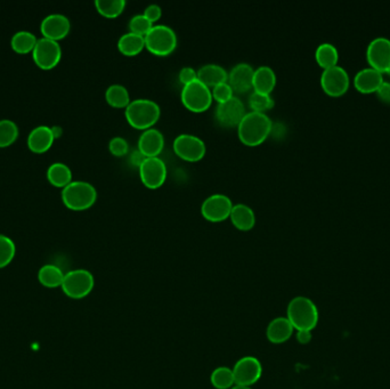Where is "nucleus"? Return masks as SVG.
Instances as JSON below:
<instances>
[{
    "label": "nucleus",
    "instance_id": "obj_19",
    "mask_svg": "<svg viewBox=\"0 0 390 389\" xmlns=\"http://www.w3.org/2000/svg\"><path fill=\"white\" fill-rule=\"evenodd\" d=\"M384 74L374 67H364L354 78V85L360 93H374L384 82Z\"/></svg>",
    "mask_w": 390,
    "mask_h": 389
},
{
    "label": "nucleus",
    "instance_id": "obj_10",
    "mask_svg": "<svg viewBox=\"0 0 390 389\" xmlns=\"http://www.w3.org/2000/svg\"><path fill=\"white\" fill-rule=\"evenodd\" d=\"M236 385L251 387L260 381L262 376V366L255 356H244L233 368Z\"/></svg>",
    "mask_w": 390,
    "mask_h": 389
},
{
    "label": "nucleus",
    "instance_id": "obj_13",
    "mask_svg": "<svg viewBox=\"0 0 390 389\" xmlns=\"http://www.w3.org/2000/svg\"><path fill=\"white\" fill-rule=\"evenodd\" d=\"M139 177L146 188H159L165 184L167 178V166L159 157L145 158L139 166Z\"/></svg>",
    "mask_w": 390,
    "mask_h": 389
},
{
    "label": "nucleus",
    "instance_id": "obj_17",
    "mask_svg": "<svg viewBox=\"0 0 390 389\" xmlns=\"http://www.w3.org/2000/svg\"><path fill=\"white\" fill-rule=\"evenodd\" d=\"M253 69L250 64L238 63L229 72L227 82L238 94H244L253 88Z\"/></svg>",
    "mask_w": 390,
    "mask_h": 389
},
{
    "label": "nucleus",
    "instance_id": "obj_22",
    "mask_svg": "<svg viewBox=\"0 0 390 389\" xmlns=\"http://www.w3.org/2000/svg\"><path fill=\"white\" fill-rule=\"evenodd\" d=\"M229 219L240 231H250L256 225L255 212L246 203H236L233 205Z\"/></svg>",
    "mask_w": 390,
    "mask_h": 389
},
{
    "label": "nucleus",
    "instance_id": "obj_23",
    "mask_svg": "<svg viewBox=\"0 0 390 389\" xmlns=\"http://www.w3.org/2000/svg\"><path fill=\"white\" fill-rule=\"evenodd\" d=\"M229 72L219 64L209 63L198 70V80L207 87L214 88L217 85L227 82Z\"/></svg>",
    "mask_w": 390,
    "mask_h": 389
},
{
    "label": "nucleus",
    "instance_id": "obj_1",
    "mask_svg": "<svg viewBox=\"0 0 390 389\" xmlns=\"http://www.w3.org/2000/svg\"><path fill=\"white\" fill-rule=\"evenodd\" d=\"M273 131L271 118L262 112H246L238 124L240 141L248 146H258L268 138Z\"/></svg>",
    "mask_w": 390,
    "mask_h": 389
},
{
    "label": "nucleus",
    "instance_id": "obj_37",
    "mask_svg": "<svg viewBox=\"0 0 390 389\" xmlns=\"http://www.w3.org/2000/svg\"><path fill=\"white\" fill-rule=\"evenodd\" d=\"M211 94L215 101L222 103V102L229 101V98L234 96V91L229 82H222L212 88Z\"/></svg>",
    "mask_w": 390,
    "mask_h": 389
},
{
    "label": "nucleus",
    "instance_id": "obj_34",
    "mask_svg": "<svg viewBox=\"0 0 390 389\" xmlns=\"http://www.w3.org/2000/svg\"><path fill=\"white\" fill-rule=\"evenodd\" d=\"M16 252L13 240L7 235L0 234V269L10 265Z\"/></svg>",
    "mask_w": 390,
    "mask_h": 389
},
{
    "label": "nucleus",
    "instance_id": "obj_12",
    "mask_svg": "<svg viewBox=\"0 0 390 389\" xmlns=\"http://www.w3.org/2000/svg\"><path fill=\"white\" fill-rule=\"evenodd\" d=\"M349 74L346 69L340 65L324 69L321 74V86L326 94L331 96H340L345 94L349 87Z\"/></svg>",
    "mask_w": 390,
    "mask_h": 389
},
{
    "label": "nucleus",
    "instance_id": "obj_15",
    "mask_svg": "<svg viewBox=\"0 0 390 389\" xmlns=\"http://www.w3.org/2000/svg\"><path fill=\"white\" fill-rule=\"evenodd\" d=\"M367 57L371 67L385 74L390 67V39L374 38L367 46Z\"/></svg>",
    "mask_w": 390,
    "mask_h": 389
},
{
    "label": "nucleus",
    "instance_id": "obj_42",
    "mask_svg": "<svg viewBox=\"0 0 390 389\" xmlns=\"http://www.w3.org/2000/svg\"><path fill=\"white\" fill-rule=\"evenodd\" d=\"M313 338L312 331H297V340L301 345H307L310 344V340Z\"/></svg>",
    "mask_w": 390,
    "mask_h": 389
},
{
    "label": "nucleus",
    "instance_id": "obj_9",
    "mask_svg": "<svg viewBox=\"0 0 390 389\" xmlns=\"http://www.w3.org/2000/svg\"><path fill=\"white\" fill-rule=\"evenodd\" d=\"M233 205H234L229 197L222 193H216L202 202L201 214L208 222H224L229 219Z\"/></svg>",
    "mask_w": 390,
    "mask_h": 389
},
{
    "label": "nucleus",
    "instance_id": "obj_43",
    "mask_svg": "<svg viewBox=\"0 0 390 389\" xmlns=\"http://www.w3.org/2000/svg\"><path fill=\"white\" fill-rule=\"evenodd\" d=\"M231 389H253L251 387L240 386V385H234Z\"/></svg>",
    "mask_w": 390,
    "mask_h": 389
},
{
    "label": "nucleus",
    "instance_id": "obj_6",
    "mask_svg": "<svg viewBox=\"0 0 390 389\" xmlns=\"http://www.w3.org/2000/svg\"><path fill=\"white\" fill-rule=\"evenodd\" d=\"M181 98L184 107L195 113L207 111L214 101L211 89L198 79L183 86Z\"/></svg>",
    "mask_w": 390,
    "mask_h": 389
},
{
    "label": "nucleus",
    "instance_id": "obj_25",
    "mask_svg": "<svg viewBox=\"0 0 390 389\" xmlns=\"http://www.w3.org/2000/svg\"><path fill=\"white\" fill-rule=\"evenodd\" d=\"M145 48V37L127 32L119 38L118 49L126 56H136Z\"/></svg>",
    "mask_w": 390,
    "mask_h": 389
},
{
    "label": "nucleus",
    "instance_id": "obj_14",
    "mask_svg": "<svg viewBox=\"0 0 390 389\" xmlns=\"http://www.w3.org/2000/svg\"><path fill=\"white\" fill-rule=\"evenodd\" d=\"M246 113L243 102L233 96L229 101L218 103L216 109V119L224 127H238Z\"/></svg>",
    "mask_w": 390,
    "mask_h": 389
},
{
    "label": "nucleus",
    "instance_id": "obj_27",
    "mask_svg": "<svg viewBox=\"0 0 390 389\" xmlns=\"http://www.w3.org/2000/svg\"><path fill=\"white\" fill-rule=\"evenodd\" d=\"M48 181L58 188H65L72 181V171L63 162H54L47 169Z\"/></svg>",
    "mask_w": 390,
    "mask_h": 389
},
{
    "label": "nucleus",
    "instance_id": "obj_32",
    "mask_svg": "<svg viewBox=\"0 0 390 389\" xmlns=\"http://www.w3.org/2000/svg\"><path fill=\"white\" fill-rule=\"evenodd\" d=\"M125 0H96L95 6L98 13L108 19H115L125 10Z\"/></svg>",
    "mask_w": 390,
    "mask_h": 389
},
{
    "label": "nucleus",
    "instance_id": "obj_11",
    "mask_svg": "<svg viewBox=\"0 0 390 389\" xmlns=\"http://www.w3.org/2000/svg\"><path fill=\"white\" fill-rule=\"evenodd\" d=\"M34 63L45 70H49L58 65L61 60L62 48L58 41H51L48 38L38 39L37 44L32 51Z\"/></svg>",
    "mask_w": 390,
    "mask_h": 389
},
{
    "label": "nucleus",
    "instance_id": "obj_38",
    "mask_svg": "<svg viewBox=\"0 0 390 389\" xmlns=\"http://www.w3.org/2000/svg\"><path fill=\"white\" fill-rule=\"evenodd\" d=\"M108 150L115 157H124L129 151L128 142L126 141L125 138L120 137V136L113 137L108 143Z\"/></svg>",
    "mask_w": 390,
    "mask_h": 389
},
{
    "label": "nucleus",
    "instance_id": "obj_2",
    "mask_svg": "<svg viewBox=\"0 0 390 389\" xmlns=\"http://www.w3.org/2000/svg\"><path fill=\"white\" fill-rule=\"evenodd\" d=\"M286 319L296 331H313L319 324L320 314L312 299L298 296L290 300L286 309Z\"/></svg>",
    "mask_w": 390,
    "mask_h": 389
},
{
    "label": "nucleus",
    "instance_id": "obj_28",
    "mask_svg": "<svg viewBox=\"0 0 390 389\" xmlns=\"http://www.w3.org/2000/svg\"><path fill=\"white\" fill-rule=\"evenodd\" d=\"M105 100L108 104L117 109H126L131 102L128 89L120 84L108 86L105 91Z\"/></svg>",
    "mask_w": 390,
    "mask_h": 389
},
{
    "label": "nucleus",
    "instance_id": "obj_26",
    "mask_svg": "<svg viewBox=\"0 0 390 389\" xmlns=\"http://www.w3.org/2000/svg\"><path fill=\"white\" fill-rule=\"evenodd\" d=\"M65 273L56 265L47 264L39 269L38 273V280L45 288L55 289L62 287L63 280H65Z\"/></svg>",
    "mask_w": 390,
    "mask_h": 389
},
{
    "label": "nucleus",
    "instance_id": "obj_16",
    "mask_svg": "<svg viewBox=\"0 0 390 389\" xmlns=\"http://www.w3.org/2000/svg\"><path fill=\"white\" fill-rule=\"evenodd\" d=\"M70 29V20L63 14H49L41 21V34L51 41H58L67 37Z\"/></svg>",
    "mask_w": 390,
    "mask_h": 389
},
{
    "label": "nucleus",
    "instance_id": "obj_40",
    "mask_svg": "<svg viewBox=\"0 0 390 389\" xmlns=\"http://www.w3.org/2000/svg\"><path fill=\"white\" fill-rule=\"evenodd\" d=\"M145 16L148 17V20L151 21L152 23H154L157 21L160 20L162 15L161 7L157 5V3H151L148 5L144 10Z\"/></svg>",
    "mask_w": 390,
    "mask_h": 389
},
{
    "label": "nucleus",
    "instance_id": "obj_18",
    "mask_svg": "<svg viewBox=\"0 0 390 389\" xmlns=\"http://www.w3.org/2000/svg\"><path fill=\"white\" fill-rule=\"evenodd\" d=\"M165 148V137L161 131L155 128H150L141 133L138 138V151L145 158L159 157Z\"/></svg>",
    "mask_w": 390,
    "mask_h": 389
},
{
    "label": "nucleus",
    "instance_id": "obj_39",
    "mask_svg": "<svg viewBox=\"0 0 390 389\" xmlns=\"http://www.w3.org/2000/svg\"><path fill=\"white\" fill-rule=\"evenodd\" d=\"M179 81L184 86V85L190 84V82L198 79V71H195L191 67H184L182 70L179 71Z\"/></svg>",
    "mask_w": 390,
    "mask_h": 389
},
{
    "label": "nucleus",
    "instance_id": "obj_33",
    "mask_svg": "<svg viewBox=\"0 0 390 389\" xmlns=\"http://www.w3.org/2000/svg\"><path fill=\"white\" fill-rule=\"evenodd\" d=\"M19 137V127L16 122L10 119L0 120V148H6L13 144Z\"/></svg>",
    "mask_w": 390,
    "mask_h": 389
},
{
    "label": "nucleus",
    "instance_id": "obj_36",
    "mask_svg": "<svg viewBox=\"0 0 390 389\" xmlns=\"http://www.w3.org/2000/svg\"><path fill=\"white\" fill-rule=\"evenodd\" d=\"M153 25L154 24L152 23L151 21L148 20L144 14H137V15L131 17L130 21H129V30H130L129 32L145 37L150 32Z\"/></svg>",
    "mask_w": 390,
    "mask_h": 389
},
{
    "label": "nucleus",
    "instance_id": "obj_30",
    "mask_svg": "<svg viewBox=\"0 0 390 389\" xmlns=\"http://www.w3.org/2000/svg\"><path fill=\"white\" fill-rule=\"evenodd\" d=\"M315 58L321 67L328 69V67H334L338 64L339 52L334 45L323 43L317 46V51H315Z\"/></svg>",
    "mask_w": 390,
    "mask_h": 389
},
{
    "label": "nucleus",
    "instance_id": "obj_24",
    "mask_svg": "<svg viewBox=\"0 0 390 389\" xmlns=\"http://www.w3.org/2000/svg\"><path fill=\"white\" fill-rule=\"evenodd\" d=\"M276 86V74L272 67L262 65L253 74V88L255 91L269 94Z\"/></svg>",
    "mask_w": 390,
    "mask_h": 389
},
{
    "label": "nucleus",
    "instance_id": "obj_29",
    "mask_svg": "<svg viewBox=\"0 0 390 389\" xmlns=\"http://www.w3.org/2000/svg\"><path fill=\"white\" fill-rule=\"evenodd\" d=\"M37 41V37L30 31L21 30L17 31L16 34H14L13 37L10 39V45L16 53L27 54V53L34 51Z\"/></svg>",
    "mask_w": 390,
    "mask_h": 389
},
{
    "label": "nucleus",
    "instance_id": "obj_20",
    "mask_svg": "<svg viewBox=\"0 0 390 389\" xmlns=\"http://www.w3.org/2000/svg\"><path fill=\"white\" fill-rule=\"evenodd\" d=\"M293 331L292 324L286 316H279L269 322L266 329V337L274 345H281L292 337Z\"/></svg>",
    "mask_w": 390,
    "mask_h": 389
},
{
    "label": "nucleus",
    "instance_id": "obj_7",
    "mask_svg": "<svg viewBox=\"0 0 390 389\" xmlns=\"http://www.w3.org/2000/svg\"><path fill=\"white\" fill-rule=\"evenodd\" d=\"M94 287V276L87 269H79L65 274L61 288L69 298L84 299L91 295Z\"/></svg>",
    "mask_w": 390,
    "mask_h": 389
},
{
    "label": "nucleus",
    "instance_id": "obj_31",
    "mask_svg": "<svg viewBox=\"0 0 390 389\" xmlns=\"http://www.w3.org/2000/svg\"><path fill=\"white\" fill-rule=\"evenodd\" d=\"M210 383L216 389H231L236 385L233 370L227 366L216 368L210 376Z\"/></svg>",
    "mask_w": 390,
    "mask_h": 389
},
{
    "label": "nucleus",
    "instance_id": "obj_44",
    "mask_svg": "<svg viewBox=\"0 0 390 389\" xmlns=\"http://www.w3.org/2000/svg\"><path fill=\"white\" fill-rule=\"evenodd\" d=\"M385 74H387L388 76H390V67H389V69H388L387 71H386V72H385Z\"/></svg>",
    "mask_w": 390,
    "mask_h": 389
},
{
    "label": "nucleus",
    "instance_id": "obj_3",
    "mask_svg": "<svg viewBox=\"0 0 390 389\" xmlns=\"http://www.w3.org/2000/svg\"><path fill=\"white\" fill-rule=\"evenodd\" d=\"M126 119L135 129L146 131L153 128L161 115L158 103L148 98H137L129 103L125 110Z\"/></svg>",
    "mask_w": 390,
    "mask_h": 389
},
{
    "label": "nucleus",
    "instance_id": "obj_41",
    "mask_svg": "<svg viewBox=\"0 0 390 389\" xmlns=\"http://www.w3.org/2000/svg\"><path fill=\"white\" fill-rule=\"evenodd\" d=\"M378 96L385 102H389L390 103V82L388 81H384L382 84L380 85V87L378 88V91H376Z\"/></svg>",
    "mask_w": 390,
    "mask_h": 389
},
{
    "label": "nucleus",
    "instance_id": "obj_4",
    "mask_svg": "<svg viewBox=\"0 0 390 389\" xmlns=\"http://www.w3.org/2000/svg\"><path fill=\"white\" fill-rule=\"evenodd\" d=\"M98 191L94 185L84 181H72L62 190V200L71 210H86L94 205Z\"/></svg>",
    "mask_w": 390,
    "mask_h": 389
},
{
    "label": "nucleus",
    "instance_id": "obj_35",
    "mask_svg": "<svg viewBox=\"0 0 390 389\" xmlns=\"http://www.w3.org/2000/svg\"><path fill=\"white\" fill-rule=\"evenodd\" d=\"M249 105L253 111L266 113L274 107V100L269 94L253 91L249 96Z\"/></svg>",
    "mask_w": 390,
    "mask_h": 389
},
{
    "label": "nucleus",
    "instance_id": "obj_21",
    "mask_svg": "<svg viewBox=\"0 0 390 389\" xmlns=\"http://www.w3.org/2000/svg\"><path fill=\"white\" fill-rule=\"evenodd\" d=\"M54 140L55 135L53 133V128L41 124L30 131V134L27 136V146L31 151L43 153L51 148Z\"/></svg>",
    "mask_w": 390,
    "mask_h": 389
},
{
    "label": "nucleus",
    "instance_id": "obj_8",
    "mask_svg": "<svg viewBox=\"0 0 390 389\" xmlns=\"http://www.w3.org/2000/svg\"><path fill=\"white\" fill-rule=\"evenodd\" d=\"M174 151L185 162H200L205 158L207 146L201 138L192 134H181L174 140Z\"/></svg>",
    "mask_w": 390,
    "mask_h": 389
},
{
    "label": "nucleus",
    "instance_id": "obj_5",
    "mask_svg": "<svg viewBox=\"0 0 390 389\" xmlns=\"http://www.w3.org/2000/svg\"><path fill=\"white\" fill-rule=\"evenodd\" d=\"M179 44L177 34L172 27L165 24L153 25L145 36V48L157 56H167L175 51Z\"/></svg>",
    "mask_w": 390,
    "mask_h": 389
}]
</instances>
